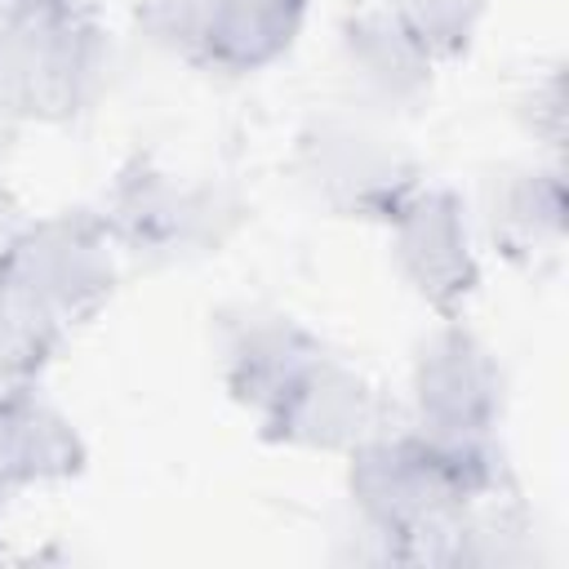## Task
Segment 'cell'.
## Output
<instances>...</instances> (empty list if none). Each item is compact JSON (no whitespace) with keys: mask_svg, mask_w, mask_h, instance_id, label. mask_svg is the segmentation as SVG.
<instances>
[{"mask_svg":"<svg viewBox=\"0 0 569 569\" xmlns=\"http://www.w3.org/2000/svg\"><path fill=\"white\" fill-rule=\"evenodd\" d=\"M391 218H396V258L413 280V289L436 307H453L476 280L467 227L453 196L413 191Z\"/></svg>","mask_w":569,"mask_h":569,"instance_id":"cell-2","label":"cell"},{"mask_svg":"<svg viewBox=\"0 0 569 569\" xmlns=\"http://www.w3.org/2000/svg\"><path fill=\"white\" fill-rule=\"evenodd\" d=\"M302 178L333 213H396L413 191V160L391 133L329 116L302 138Z\"/></svg>","mask_w":569,"mask_h":569,"instance_id":"cell-1","label":"cell"},{"mask_svg":"<svg viewBox=\"0 0 569 569\" xmlns=\"http://www.w3.org/2000/svg\"><path fill=\"white\" fill-rule=\"evenodd\" d=\"M485 227H489L493 244H502L507 253L529 249V244L542 240V231H556V227H560V196H551V200L542 204L533 173H502V178L489 187Z\"/></svg>","mask_w":569,"mask_h":569,"instance_id":"cell-3","label":"cell"}]
</instances>
